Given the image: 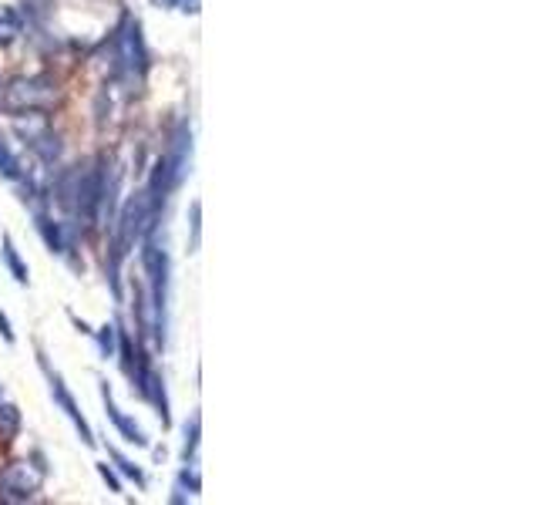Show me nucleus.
Listing matches in <instances>:
<instances>
[{"label": "nucleus", "mask_w": 538, "mask_h": 505, "mask_svg": "<svg viewBox=\"0 0 538 505\" xmlns=\"http://www.w3.org/2000/svg\"><path fill=\"white\" fill-rule=\"evenodd\" d=\"M61 98L54 75H17L0 88V108L7 115L17 112H51Z\"/></svg>", "instance_id": "f257e3e1"}, {"label": "nucleus", "mask_w": 538, "mask_h": 505, "mask_svg": "<svg viewBox=\"0 0 538 505\" xmlns=\"http://www.w3.org/2000/svg\"><path fill=\"white\" fill-rule=\"evenodd\" d=\"M115 54H118V78L115 81H122V85H138V81L145 78L148 64H152V54L145 48L142 24H138L132 14H125V21L115 34Z\"/></svg>", "instance_id": "f03ea898"}, {"label": "nucleus", "mask_w": 538, "mask_h": 505, "mask_svg": "<svg viewBox=\"0 0 538 505\" xmlns=\"http://www.w3.org/2000/svg\"><path fill=\"white\" fill-rule=\"evenodd\" d=\"M105 162L91 159L74 165V216L81 219V226L95 223L101 216V202H105Z\"/></svg>", "instance_id": "7ed1b4c3"}, {"label": "nucleus", "mask_w": 538, "mask_h": 505, "mask_svg": "<svg viewBox=\"0 0 538 505\" xmlns=\"http://www.w3.org/2000/svg\"><path fill=\"white\" fill-rule=\"evenodd\" d=\"M125 374L132 378V388L142 394V398L152 404L155 411H159V418H162V425H172V415H169V394H165V381H162V374L155 371L152 361L145 357L142 347H135V354H132V361L125 364Z\"/></svg>", "instance_id": "20e7f679"}, {"label": "nucleus", "mask_w": 538, "mask_h": 505, "mask_svg": "<svg viewBox=\"0 0 538 505\" xmlns=\"http://www.w3.org/2000/svg\"><path fill=\"white\" fill-rule=\"evenodd\" d=\"M41 485H44V465L11 462L0 472V502H27L41 492Z\"/></svg>", "instance_id": "39448f33"}, {"label": "nucleus", "mask_w": 538, "mask_h": 505, "mask_svg": "<svg viewBox=\"0 0 538 505\" xmlns=\"http://www.w3.org/2000/svg\"><path fill=\"white\" fill-rule=\"evenodd\" d=\"M41 354V367H44V374H48V384H51V398L54 404L64 411V415L71 418V425L78 428V435H81V442H85L88 448H95V431H91V425L85 421V415L78 411V401H74V394L68 391V384H64V378L58 371H51L48 367V357H44V351H37Z\"/></svg>", "instance_id": "423d86ee"}, {"label": "nucleus", "mask_w": 538, "mask_h": 505, "mask_svg": "<svg viewBox=\"0 0 538 505\" xmlns=\"http://www.w3.org/2000/svg\"><path fill=\"white\" fill-rule=\"evenodd\" d=\"M34 219H37V229H41V236L51 253H58V256L74 253V246H78V223H74V219H51L48 213H41V209H37Z\"/></svg>", "instance_id": "0eeeda50"}, {"label": "nucleus", "mask_w": 538, "mask_h": 505, "mask_svg": "<svg viewBox=\"0 0 538 505\" xmlns=\"http://www.w3.org/2000/svg\"><path fill=\"white\" fill-rule=\"evenodd\" d=\"M101 401H105V415H108L111 425L118 428V435H122L128 445H135V448H148V435H145L142 428L135 425V418H128L125 411L118 408L115 398H111V388H108V384H101Z\"/></svg>", "instance_id": "6e6552de"}, {"label": "nucleus", "mask_w": 538, "mask_h": 505, "mask_svg": "<svg viewBox=\"0 0 538 505\" xmlns=\"http://www.w3.org/2000/svg\"><path fill=\"white\" fill-rule=\"evenodd\" d=\"M165 159L172 165L175 182H182L185 172H189V162H192V132L185 122L179 125V132L172 135V145H169V152H165Z\"/></svg>", "instance_id": "1a4fd4ad"}, {"label": "nucleus", "mask_w": 538, "mask_h": 505, "mask_svg": "<svg viewBox=\"0 0 538 505\" xmlns=\"http://www.w3.org/2000/svg\"><path fill=\"white\" fill-rule=\"evenodd\" d=\"M24 17L21 11H14V7H0V48H7V44L21 41L24 38Z\"/></svg>", "instance_id": "9d476101"}, {"label": "nucleus", "mask_w": 538, "mask_h": 505, "mask_svg": "<svg viewBox=\"0 0 538 505\" xmlns=\"http://www.w3.org/2000/svg\"><path fill=\"white\" fill-rule=\"evenodd\" d=\"M0 256H4V266L11 270V277L24 287V283L31 280V277H27V263L21 260V253H17V246H14V240L7 233H4V240H0Z\"/></svg>", "instance_id": "9b49d317"}, {"label": "nucleus", "mask_w": 538, "mask_h": 505, "mask_svg": "<svg viewBox=\"0 0 538 505\" xmlns=\"http://www.w3.org/2000/svg\"><path fill=\"white\" fill-rule=\"evenodd\" d=\"M108 458H111V462H115V468H118V472L125 475V479H132V482L138 485V489H145V485H148V479H145L142 465H135L132 458H125L122 452H118V448H108Z\"/></svg>", "instance_id": "f8f14e48"}, {"label": "nucleus", "mask_w": 538, "mask_h": 505, "mask_svg": "<svg viewBox=\"0 0 538 505\" xmlns=\"http://www.w3.org/2000/svg\"><path fill=\"white\" fill-rule=\"evenodd\" d=\"M0 176L11 179V182H21V176H24L21 159H17V155L11 152V145H7L4 139H0Z\"/></svg>", "instance_id": "ddd939ff"}, {"label": "nucleus", "mask_w": 538, "mask_h": 505, "mask_svg": "<svg viewBox=\"0 0 538 505\" xmlns=\"http://www.w3.org/2000/svg\"><path fill=\"white\" fill-rule=\"evenodd\" d=\"M17 431H21V411H17V404L0 398V435L14 438Z\"/></svg>", "instance_id": "4468645a"}, {"label": "nucleus", "mask_w": 538, "mask_h": 505, "mask_svg": "<svg viewBox=\"0 0 538 505\" xmlns=\"http://www.w3.org/2000/svg\"><path fill=\"white\" fill-rule=\"evenodd\" d=\"M95 341H98V351L105 361H111V357H118V324H105L95 330Z\"/></svg>", "instance_id": "2eb2a0df"}, {"label": "nucleus", "mask_w": 538, "mask_h": 505, "mask_svg": "<svg viewBox=\"0 0 538 505\" xmlns=\"http://www.w3.org/2000/svg\"><path fill=\"white\" fill-rule=\"evenodd\" d=\"M199 431H202V418L192 415V421L185 425V448H182V462H196V448H199Z\"/></svg>", "instance_id": "dca6fc26"}, {"label": "nucleus", "mask_w": 538, "mask_h": 505, "mask_svg": "<svg viewBox=\"0 0 538 505\" xmlns=\"http://www.w3.org/2000/svg\"><path fill=\"white\" fill-rule=\"evenodd\" d=\"M179 485H189V492H192V495H199V492H202V482H199L196 462H189V465L182 468V475H179Z\"/></svg>", "instance_id": "f3484780"}, {"label": "nucleus", "mask_w": 538, "mask_h": 505, "mask_svg": "<svg viewBox=\"0 0 538 505\" xmlns=\"http://www.w3.org/2000/svg\"><path fill=\"white\" fill-rule=\"evenodd\" d=\"M98 475H101V482H105L111 492H122V479H118L115 468H111L108 462H98Z\"/></svg>", "instance_id": "a211bd4d"}, {"label": "nucleus", "mask_w": 538, "mask_h": 505, "mask_svg": "<svg viewBox=\"0 0 538 505\" xmlns=\"http://www.w3.org/2000/svg\"><path fill=\"white\" fill-rule=\"evenodd\" d=\"M0 337H4L7 344H14V341H17V334H14V327H11V320H7L4 310H0Z\"/></svg>", "instance_id": "6ab92c4d"}, {"label": "nucleus", "mask_w": 538, "mask_h": 505, "mask_svg": "<svg viewBox=\"0 0 538 505\" xmlns=\"http://www.w3.org/2000/svg\"><path fill=\"white\" fill-rule=\"evenodd\" d=\"M199 213H202V206H199V202H192V250H196V246H199Z\"/></svg>", "instance_id": "aec40b11"}, {"label": "nucleus", "mask_w": 538, "mask_h": 505, "mask_svg": "<svg viewBox=\"0 0 538 505\" xmlns=\"http://www.w3.org/2000/svg\"><path fill=\"white\" fill-rule=\"evenodd\" d=\"M179 7L185 14H199V0H179Z\"/></svg>", "instance_id": "412c9836"}]
</instances>
